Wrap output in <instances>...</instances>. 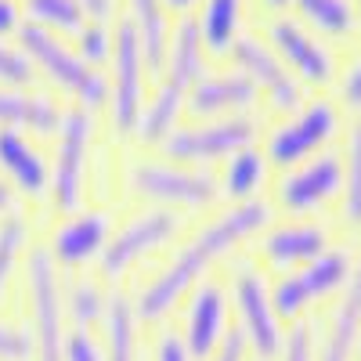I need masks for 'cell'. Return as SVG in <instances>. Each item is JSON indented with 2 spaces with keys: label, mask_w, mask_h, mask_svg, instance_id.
<instances>
[{
  "label": "cell",
  "mask_w": 361,
  "mask_h": 361,
  "mask_svg": "<svg viewBox=\"0 0 361 361\" xmlns=\"http://www.w3.org/2000/svg\"><path fill=\"white\" fill-rule=\"evenodd\" d=\"M361 336V257L354 264V275L340 293V304L329 318V333L318 347V361H354Z\"/></svg>",
  "instance_id": "obj_20"
},
{
  "label": "cell",
  "mask_w": 361,
  "mask_h": 361,
  "mask_svg": "<svg viewBox=\"0 0 361 361\" xmlns=\"http://www.w3.org/2000/svg\"><path fill=\"white\" fill-rule=\"evenodd\" d=\"M206 361H250V347H246L243 333H238V329H231V333L221 340V347L209 354Z\"/></svg>",
  "instance_id": "obj_39"
},
{
  "label": "cell",
  "mask_w": 361,
  "mask_h": 361,
  "mask_svg": "<svg viewBox=\"0 0 361 361\" xmlns=\"http://www.w3.org/2000/svg\"><path fill=\"white\" fill-rule=\"evenodd\" d=\"M25 246H29V221H25V214L11 209L8 217H0V296L8 293Z\"/></svg>",
  "instance_id": "obj_32"
},
{
  "label": "cell",
  "mask_w": 361,
  "mask_h": 361,
  "mask_svg": "<svg viewBox=\"0 0 361 361\" xmlns=\"http://www.w3.org/2000/svg\"><path fill=\"white\" fill-rule=\"evenodd\" d=\"M62 361H105V350L87 329H73L62 340Z\"/></svg>",
  "instance_id": "obj_38"
},
{
  "label": "cell",
  "mask_w": 361,
  "mask_h": 361,
  "mask_svg": "<svg viewBox=\"0 0 361 361\" xmlns=\"http://www.w3.org/2000/svg\"><path fill=\"white\" fill-rule=\"evenodd\" d=\"M228 336V293L217 282H199L192 289L188 311H185V340L188 354L195 361H206Z\"/></svg>",
  "instance_id": "obj_16"
},
{
  "label": "cell",
  "mask_w": 361,
  "mask_h": 361,
  "mask_svg": "<svg viewBox=\"0 0 361 361\" xmlns=\"http://www.w3.org/2000/svg\"><path fill=\"white\" fill-rule=\"evenodd\" d=\"M300 18L322 37H350L357 22V8L350 0H293Z\"/></svg>",
  "instance_id": "obj_29"
},
{
  "label": "cell",
  "mask_w": 361,
  "mask_h": 361,
  "mask_svg": "<svg viewBox=\"0 0 361 361\" xmlns=\"http://www.w3.org/2000/svg\"><path fill=\"white\" fill-rule=\"evenodd\" d=\"M22 15L29 25H40L54 37H66V33H80V25L87 22V11L80 8V0H25Z\"/></svg>",
  "instance_id": "obj_30"
},
{
  "label": "cell",
  "mask_w": 361,
  "mask_h": 361,
  "mask_svg": "<svg viewBox=\"0 0 361 361\" xmlns=\"http://www.w3.org/2000/svg\"><path fill=\"white\" fill-rule=\"evenodd\" d=\"M354 357H357V361H361V336H357V354H354Z\"/></svg>",
  "instance_id": "obj_47"
},
{
  "label": "cell",
  "mask_w": 361,
  "mask_h": 361,
  "mask_svg": "<svg viewBox=\"0 0 361 361\" xmlns=\"http://www.w3.org/2000/svg\"><path fill=\"white\" fill-rule=\"evenodd\" d=\"M66 109L51 94L29 87H0V130H18V134H37V137H54L62 130Z\"/></svg>",
  "instance_id": "obj_17"
},
{
  "label": "cell",
  "mask_w": 361,
  "mask_h": 361,
  "mask_svg": "<svg viewBox=\"0 0 361 361\" xmlns=\"http://www.w3.org/2000/svg\"><path fill=\"white\" fill-rule=\"evenodd\" d=\"M257 119L253 116H224V119H202V123H180L166 141L163 156L180 166H202L228 159L238 148L253 145Z\"/></svg>",
  "instance_id": "obj_7"
},
{
  "label": "cell",
  "mask_w": 361,
  "mask_h": 361,
  "mask_svg": "<svg viewBox=\"0 0 361 361\" xmlns=\"http://www.w3.org/2000/svg\"><path fill=\"white\" fill-rule=\"evenodd\" d=\"M340 134V105L318 98L311 105H300L296 112H289L282 123L267 134V148L264 156L271 166L279 170H293L300 163H307L311 156L325 152L329 145Z\"/></svg>",
  "instance_id": "obj_5"
},
{
  "label": "cell",
  "mask_w": 361,
  "mask_h": 361,
  "mask_svg": "<svg viewBox=\"0 0 361 361\" xmlns=\"http://www.w3.org/2000/svg\"><path fill=\"white\" fill-rule=\"evenodd\" d=\"M279 361H318V347H314V333H311V325L296 322V325L289 329Z\"/></svg>",
  "instance_id": "obj_37"
},
{
  "label": "cell",
  "mask_w": 361,
  "mask_h": 361,
  "mask_svg": "<svg viewBox=\"0 0 361 361\" xmlns=\"http://www.w3.org/2000/svg\"><path fill=\"white\" fill-rule=\"evenodd\" d=\"M33 80H37V69L25 58V51L0 40V87H33Z\"/></svg>",
  "instance_id": "obj_35"
},
{
  "label": "cell",
  "mask_w": 361,
  "mask_h": 361,
  "mask_svg": "<svg viewBox=\"0 0 361 361\" xmlns=\"http://www.w3.org/2000/svg\"><path fill=\"white\" fill-rule=\"evenodd\" d=\"M0 173H8L11 188L25 199H44L51 185V163L18 130H0Z\"/></svg>",
  "instance_id": "obj_19"
},
{
  "label": "cell",
  "mask_w": 361,
  "mask_h": 361,
  "mask_svg": "<svg viewBox=\"0 0 361 361\" xmlns=\"http://www.w3.org/2000/svg\"><path fill=\"white\" fill-rule=\"evenodd\" d=\"M109 238H112L109 214H102V209H76V214H69V221H62L51 231L44 250L51 253L58 271L62 267H83L90 260H102Z\"/></svg>",
  "instance_id": "obj_14"
},
{
  "label": "cell",
  "mask_w": 361,
  "mask_h": 361,
  "mask_svg": "<svg viewBox=\"0 0 361 361\" xmlns=\"http://www.w3.org/2000/svg\"><path fill=\"white\" fill-rule=\"evenodd\" d=\"M130 11V29L137 33L145 66L152 76H163V62H166V47H170V11L163 0H127Z\"/></svg>",
  "instance_id": "obj_23"
},
{
  "label": "cell",
  "mask_w": 361,
  "mask_h": 361,
  "mask_svg": "<svg viewBox=\"0 0 361 361\" xmlns=\"http://www.w3.org/2000/svg\"><path fill=\"white\" fill-rule=\"evenodd\" d=\"M206 76V47L199 37V25L192 15H185L177 22V29H170V47H166V62H163V80H170L173 87L188 90L195 80Z\"/></svg>",
  "instance_id": "obj_22"
},
{
  "label": "cell",
  "mask_w": 361,
  "mask_h": 361,
  "mask_svg": "<svg viewBox=\"0 0 361 361\" xmlns=\"http://www.w3.org/2000/svg\"><path fill=\"white\" fill-rule=\"evenodd\" d=\"M18 47L25 51L29 62H33V69L44 73L58 90H66L69 98H76L80 109L98 112V109L109 105V76L90 69L62 37H54V33H47V29L25 22L18 29Z\"/></svg>",
  "instance_id": "obj_2"
},
{
  "label": "cell",
  "mask_w": 361,
  "mask_h": 361,
  "mask_svg": "<svg viewBox=\"0 0 361 361\" xmlns=\"http://www.w3.org/2000/svg\"><path fill=\"white\" fill-rule=\"evenodd\" d=\"M231 58H235L238 73H246L253 80V87L267 98L271 109H279V112H296L300 109V102H304V83L286 69V62L267 47V40L238 37Z\"/></svg>",
  "instance_id": "obj_12"
},
{
  "label": "cell",
  "mask_w": 361,
  "mask_h": 361,
  "mask_svg": "<svg viewBox=\"0 0 361 361\" xmlns=\"http://www.w3.org/2000/svg\"><path fill=\"white\" fill-rule=\"evenodd\" d=\"M163 4H166V11H192L202 0H163Z\"/></svg>",
  "instance_id": "obj_45"
},
{
  "label": "cell",
  "mask_w": 361,
  "mask_h": 361,
  "mask_svg": "<svg viewBox=\"0 0 361 361\" xmlns=\"http://www.w3.org/2000/svg\"><path fill=\"white\" fill-rule=\"evenodd\" d=\"M137 325H141V318H137L134 300L127 293H112L109 307H105V318H102L105 361H137Z\"/></svg>",
  "instance_id": "obj_26"
},
{
  "label": "cell",
  "mask_w": 361,
  "mask_h": 361,
  "mask_svg": "<svg viewBox=\"0 0 361 361\" xmlns=\"http://www.w3.org/2000/svg\"><path fill=\"white\" fill-rule=\"evenodd\" d=\"M260 102V90L246 73H214L188 87L185 112L195 119H224V116H250Z\"/></svg>",
  "instance_id": "obj_15"
},
{
  "label": "cell",
  "mask_w": 361,
  "mask_h": 361,
  "mask_svg": "<svg viewBox=\"0 0 361 361\" xmlns=\"http://www.w3.org/2000/svg\"><path fill=\"white\" fill-rule=\"evenodd\" d=\"M185 94H188V90L173 87L170 80L159 83V90L145 102V109L137 116V127H134L137 145L163 148V141L180 127V116H185Z\"/></svg>",
  "instance_id": "obj_24"
},
{
  "label": "cell",
  "mask_w": 361,
  "mask_h": 361,
  "mask_svg": "<svg viewBox=\"0 0 361 361\" xmlns=\"http://www.w3.org/2000/svg\"><path fill=\"white\" fill-rule=\"evenodd\" d=\"M80 8L87 11V18L109 22V18H112V11H116V0H80Z\"/></svg>",
  "instance_id": "obj_43"
},
{
  "label": "cell",
  "mask_w": 361,
  "mask_h": 361,
  "mask_svg": "<svg viewBox=\"0 0 361 361\" xmlns=\"http://www.w3.org/2000/svg\"><path fill=\"white\" fill-rule=\"evenodd\" d=\"M357 22H361V0H357Z\"/></svg>",
  "instance_id": "obj_48"
},
{
  "label": "cell",
  "mask_w": 361,
  "mask_h": 361,
  "mask_svg": "<svg viewBox=\"0 0 361 361\" xmlns=\"http://www.w3.org/2000/svg\"><path fill=\"white\" fill-rule=\"evenodd\" d=\"M54 163H51V185L47 202L58 214H76L83 202V185L90 170V141H94V116L87 109H66L62 130L54 134Z\"/></svg>",
  "instance_id": "obj_6"
},
{
  "label": "cell",
  "mask_w": 361,
  "mask_h": 361,
  "mask_svg": "<svg viewBox=\"0 0 361 361\" xmlns=\"http://www.w3.org/2000/svg\"><path fill=\"white\" fill-rule=\"evenodd\" d=\"M25 25V15L15 0H0V40L18 37V29Z\"/></svg>",
  "instance_id": "obj_42"
},
{
  "label": "cell",
  "mask_w": 361,
  "mask_h": 361,
  "mask_svg": "<svg viewBox=\"0 0 361 361\" xmlns=\"http://www.w3.org/2000/svg\"><path fill=\"white\" fill-rule=\"evenodd\" d=\"M127 188L145 199L156 202L159 209H209L221 199L217 177H209L202 170H188L180 163H152L137 159L127 170Z\"/></svg>",
  "instance_id": "obj_4"
},
{
  "label": "cell",
  "mask_w": 361,
  "mask_h": 361,
  "mask_svg": "<svg viewBox=\"0 0 361 361\" xmlns=\"http://www.w3.org/2000/svg\"><path fill=\"white\" fill-rule=\"evenodd\" d=\"M343 192V156L340 152H318L307 163H300L282 173L275 188V206L289 217H307L325 209Z\"/></svg>",
  "instance_id": "obj_11"
},
{
  "label": "cell",
  "mask_w": 361,
  "mask_h": 361,
  "mask_svg": "<svg viewBox=\"0 0 361 361\" xmlns=\"http://www.w3.org/2000/svg\"><path fill=\"white\" fill-rule=\"evenodd\" d=\"M293 275H296L300 289H304L307 304H318V300H329V296L343 293V286L354 275V260L343 250H325L322 257H314L311 264L293 271Z\"/></svg>",
  "instance_id": "obj_27"
},
{
  "label": "cell",
  "mask_w": 361,
  "mask_h": 361,
  "mask_svg": "<svg viewBox=\"0 0 361 361\" xmlns=\"http://www.w3.org/2000/svg\"><path fill=\"white\" fill-rule=\"evenodd\" d=\"M180 231V217L173 214V209H141L137 217H130L123 228H119L112 238H109V246L98 260L102 267V275L109 282L116 279H123L130 267H137L145 257H152L156 250H163L170 238Z\"/></svg>",
  "instance_id": "obj_10"
},
{
  "label": "cell",
  "mask_w": 361,
  "mask_h": 361,
  "mask_svg": "<svg viewBox=\"0 0 361 361\" xmlns=\"http://www.w3.org/2000/svg\"><path fill=\"white\" fill-rule=\"evenodd\" d=\"M109 119L116 137H134L137 116L145 109V54L137 44V33L130 29V22L123 18L116 25V44H112V58H109Z\"/></svg>",
  "instance_id": "obj_8"
},
{
  "label": "cell",
  "mask_w": 361,
  "mask_h": 361,
  "mask_svg": "<svg viewBox=\"0 0 361 361\" xmlns=\"http://www.w3.org/2000/svg\"><path fill=\"white\" fill-rule=\"evenodd\" d=\"M156 361H195L177 333H159L156 340Z\"/></svg>",
  "instance_id": "obj_41"
},
{
  "label": "cell",
  "mask_w": 361,
  "mask_h": 361,
  "mask_svg": "<svg viewBox=\"0 0 361 361\" xmlns=\"http://www.w3.org/2000/svg\"><path fill=\"white\" fill-rule=\"evenodd\" d=\"M112 44H116V29H112L109 22L87 18V22L80 25V33H76V47H73V51L83 58L90 69H98V66H109Z\"/></svg>",
  "instance_id": "obj_33"
},
{
  "label": "cell",
  "mask_w": 361,
  "mask_h": 361,
  "mask_svg": "<svg viewBox=\"0 0 361 361\" xmlns=\"http://www.w3.org/2000/svg\"><path fill=\"white\" fill-rule=\"evenodd\" d=\"M231 300L238 311V333H243L250 354H257L260 361H271L282 354L286 333L282 322L271 304V286L264 282V275L257 267H238L231 279Z\"/></svg>",
  "instance_id": "obj_9"
},
{
  "label": "cell",
  "mask_w": 361,
  "mask_h": 361,
  "mask_svg": "<svg viewBox=\"0 0 361 361\" xmlns=\"http://www.w3.org/2000/svg\"><path fill=\"white\" fill-rule=\"evenodd\" d=\"M340 102L347 105V109H354V112H361V58L343 73V80H340Z\"/></svg>",
  "instance_id": "obj_40"
},
{
  "label": "cell",
  "mask_w": 361,
  "mask_h": 361,
  "mask_svg": "<svg viewBox=\"0 0 361 361\" xmlns=\"http://www.w3.org/2000/svg\"><path fill=\"white\" fill-rule=\"evenodd\" d=\"M11 209H15V188L8 180H0V217H8Z\"/></svg>",
  "instance_id": "obj_44"
},
{
  "label": "cell",
  "mask_w": 361,
  "mask_h": 361,
  "mask_svg": "<svg viewBox=\"0 0 361 361\" xmlns=\"http://www.w3.org/2000/svg\"><path fill=\"white\" fill-rule=\"evenodd\" d=\"M325 250L333 246H329V231L322 224H279V228H267L260 238V257L282 275L300 271Z\"/></svg>",
  "instance_id": "obj_18"
},
{
  "label": "cell",
  "mask_w": 361,
  "mask_h": 361,
  "mask_svg": "<svg viewBox=\"0 0 361 361\" xmlns=\"http://www.w3.org/2000/svg\"><path fill=\"white\" fill-rule=\"evenodd\" d=\"M340 217L350 231H361V116L347 130L343 145V192H340Z\"/></svg>",
  "instance_id": "obj_28"
},
{
  "label": "cell",
  "mask_w": 361,
  "mask_h": 361,
  "mask_svg": "<svg viewBox=\"0 0 361 361\" xmlns=\"http://www.w3.org/2000/svg\"><path fill=\"white\" fill-rule=\"evenodd\" d=\"M260 4H264V8H271V11H282V8H289V4H293V0H260Z\"/></svg>",
  "instance_id": "obj_46"
},
{
  "label": "cell",
  "mask_w": 361,
  "mask_h": 361,
  "mask_svg": "<svg viewBox=\"0 0 361 361\" xmlns=\"http://www.w3.org/2000/svg\"><path fill=\"white\" fill-rule=\"evenodd\" d=\"M199 37L206 54L228 58L243 37V0H202V11L195 15Z\"/></svg>",
  "instance_id": "obj_25"
},
{
  "label": "cell",
  "mask_w": 361,
  "mask_h": 361,
  "mask_svg": "<svg viewBox=\"0 0 361 361\" xmlns=\"http://www.w3.org/2000/svg\"><path fill=\"white\" fill-rule=\"evenodd\" d=\"M267 221H271V206L260 202V199L243 202V206H228L224 214H217L173 253V260L166 267H159L156 275L137 289V300H134L137 318L141 322H163L199 282H206L209 267L224 257H231L243 243H250L253 235H260L267 228Z\"/></svg>",
  "instance_id": "obj_1"
},
{
  "label": "cell",
  "mask_w": 361,
  "mask_h": 361,
  "mask_svg": "<svg viewBox=\"0 0 361 361\" xmlns=\"http://www.w3.org/2000/svg\"><path fill=\"white\" fill-rule=\"evenodd\" d=\"M267 156L260 152L257 145H246L231 152L224 159V170L217 177V188H221V199H228L231 206H243V202H257V195L264 192L267 185Z\"/></svg>",
  "instance_id": "obj_21"
},
{
  "label": "cell",
  "mask_w": 361,
  "mask_h": 361,
  "mask_svg": "<svg viewBox=\"0 0 361 361\" xmlns=\"http://www.w3.org/2000/svg\"><path fill=\"white\" fill-rule=\"evenodd\" d=\"M271 304H275V314H279V322H289V325H296L300 318H304V311L311 307L293 271H289V275H282L275 286H271Z\"/></svg>",
  "instance_id": "obj_34"
},
{
  "label": "cell",
  "mask_w": 361,
  "mask_h": 361,
  "mask_svg": "<svg viewBox=\"0 0 361 361\" xmlns=\"http://www.w3.org/2000/svg\"><path fill=\"white\" fill-rule=\"evenodd\" d=\"M37 357V340L29 329L0 322V361H33Z\"/></svg>",
  "instance_id": "obj_36"
},
{
  "label": "cell",
  "mask_w": 361,
  "mask_h": 361,
  "mask_svg": "<svg viewBox=\"0 0 361 361\" xmlns=\"http://www.w3.org/2000/svg\"><path fill=\"white\" fill-rule=\"evenodd\" d=\"M62 300H66V314L76 322V329H90L105 318L109 307V296L102 293V286L94 279H73L69 289L62 286Z\"/></svg>",
  "instance_id": "obj_31"
},
{
  "label": "cell",
  "mask_w": 361,
  "mask_h": 361,
  "mask_svg": "<svg viewBox=\"0 0 361 361\" xmlns=\"http://www.w3.org/2000/svg\"><path fill=\"white\" fill-rule=\"evenodd\" d=\"M267 47L282 58L286 69L300 83L325 87V83H333V76H336L329 47L314 33H307L300 22H293V18H271V25H267Z\"/></svg>",
  "instance_id": "obj_13"
},
{
  "label": "cell",
  "mask_w": 361,
  "mask_h": 361,
  "mask_svg": "<svg viewBox=\"0 0 361 361\" xmlns=\"http://www.w3.org/2000/svg\"><path fill=\"white\" fill-rule=\"evenodd\" d=\"M25 296H29V333L37 340V361H62V340H66L62 275H58V264L44 246L29 250Z\"/></svg>",
  "instance_id": "obj_3"
}]
</instances>
